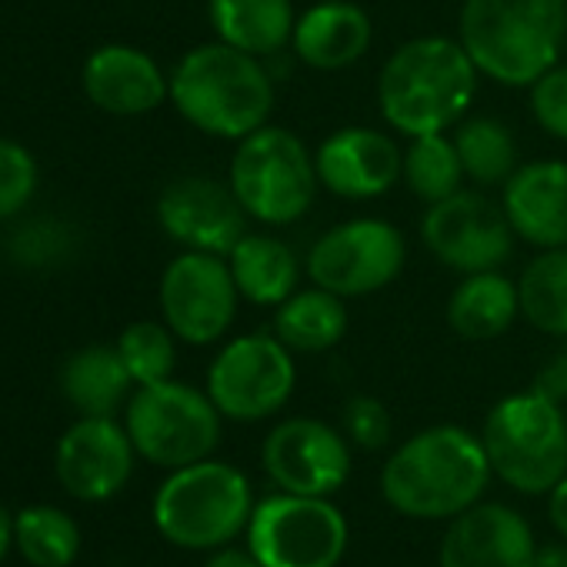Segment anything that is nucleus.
Listing matches in <instances>:
<instances>
[{"label":"nucleus","mask_w":567,"mask_h":567,"mask_svg":"<svg viewBox=\"0 0 567 567\" xmlns=\"http://www.w3.org/2000/svg\"><path fill=\"white\" fill-rule=\"evenodd\" d=\"M477 78L481 71L457 38H414L384 61L378 107L404 137L447 134L467 117L477 97Z\"/></svg>","instance_id":"nucleus-1"},{"label":"nucleus","mask_w":567,"mask_h":567,"mask_svg":"<svg viewBox=\"0 0 567 567\" xmlns=\"http://www.w3.org/2000/svg\"><path fill=\"white\" fill-rule=\"evenodd\" d=\"M457 41L501 87H530L560 61L567 0H464Z\"/></svg>","instance_id":"nucleus-2"},{"label":"nucleus","mask_w":567,"mask_h":567,"mask_svg":"<svg viewBox=\"0 0 567 567\" xmlns=\"http://www.w3.org/2000/svg\"><path fill=\"white\" fill-rule=\"evenodd\" d=\"M277 91L260 58L224 41L187 51L171 74V104L200 134L240 141L270 124Z\"/></svg>","instance_id":"nucleus-3"},{"label":"nucleus","mask_w":567,"mask_h":567,"mask_svg":"<svg viewBox=\"0 0 567 567\" xmlns=\"http://www.w3.org/2000/svg\"><path fill=\"white\" fill-rule=\"evenodd\" d=\"M491 481L484 441L441 424L404 441L384 464L381 491L408 517H457L474 507Z\"/></svg>","instance_id":"nucleus-4"},{"label":"nucleus","mask_w":567,"mask_h":567,"mask_svg":"<svg viewBox=\"0 0 567 567\" xmlns=\"http://www.w3.org/2000/svg\"><path fill=\"white\" fill-rule=\"evenodd\" d=\"M227 184L247 217L267 227L298 224L321 190L315 154L295 131L277 124H264L237 141Z\"/></svg>","instance_id":"nucleus-5"},{"label":"nucleus","mask_w":567,"mask_h":567,"mask_svg":"<svg viewBox=\"0 0 567 567\" xmlns=\"http://www.w3.org/2000/svg\"><path fill=\"white\" fill-rule=\"evenodd\" d=\"M481 441L491 471L520 494H550L567 477V417L534 388L497 401Z\"/></svg>","instance_id":"nucleus-6"},{"label":"nucleus","mask_w":567,"mask_h":567,"mask_svg":"<svg viewBox=\"0 0 567 567\" xmlns=\"http://www.w3.org/2000/svg\"><path fill=\"white\" fill-rule=\"evenodd\" d=\"M250 484L220 461L177 467L154 497V524L177 547H217L250 524Z\"/></svg>","instance_id":"nucleus-7"},{"label":"nucleus","mask_w":567,"mask_h":567,"mask_svg":"<svg viewBox=\"0 0 567 567\" xmlns=\"http://www.w3.org/2000/svg\"><path fill=\"white\" fill-rule=\"evenodd\" d=\"M220 411L210 394L177 381L141 388L127 404V434L134 451L161 467L204 461L220 441Z\"/></svg>","instance_id":"nucleus-8"},{"label":"nucleus","mask_w":567,"mask_h":567,"mask_svg":"<svg viewBox=\"0 0 567 567\" xmlns=\"http://www.w3.org/2000/svg\"><path fill=\"white\" fill-rule=\"evenodd\" d=\"M247 550L264 567H338L348 550V520L324 497L280 491L254 507Z\"/></svg>","instance_id":"nucleus-9"},{"label":"nucleus","mask_w":567,"mask_h":567,"mask_svg":"<svg viewBox=\"0 0 567 567\" xmlns=\"http://www.w3.org/2000/svg\"><path fill=\"white\" fill-rule=\"evenodd\" d=\"M408 264L401 227L381 217H351L324 230L305 260L311 284L338 298H368L384 291Z\"/></svg>","instance_id":"nucleus-10"},{"label":"nucleus","mask_w":567,"mask_h":567,"mask_svg":"<svg viewBox=\"0 0 567 567\" xmlns=\"http://www.w3.org/2000/svg\"><path fill=\"white\" fill-rule=\"evenodd\" d=\"M295 351L274 334H244L224 344L207 371V394L230 421H264L291 401Z\"/></svg>","instance_id":"nucleus-11"},{"label":"nucleus","mask_w":567,"mask_h":567,"mask_svg":"<svg viewBox=\"0 0 567 567\" xmlns=\"http://www.w3.org/2000/svg\"><path fill=\"white\" fill-rule=\"evenodd\" d=\"M424 247L457 274L501 270L514 254V227L497 200L481 190H457L427 204L421 217Z\"/></svg>","instance_id":"nucleus-12"},{"label":"nucleus","mask_w":567,"mask_h":567,"mask_svg":"<svg viewBox=\"0 0 567 567\" xmlns=\"http://www.w3.org/2000/svg\"><path fill=\"white\" fill-rule=\"evenodd\" d=\"M240 291L234 284L230 264L220 254L184 250L161 277V311L164 324L184 344L220 341L237 318Z\"/></svg>","instance_id":"nucleus-13"},{"label":"nucleus","mask_w":567,"mask_h":567,"mask_svg":"<svg viewBox=\"0 0 567 567\" xmlns=\"http://www.w3.org/2000/svg\"><path fill=\"white\" fill-rule=\"evenodd\" d=\"M260 461L280 491L301 497H328L341 491L351 474L348 441L315 417L280 421L264 437Z\"/></svg>","instance_id":"nucleus-14"},{"label":"nucleus","mask_w":567,"mask_h":567,"mask_svg":"<svg viewBox=\"0 0 567 567\" xmlns=\"http://www.w3.org/2000/svg\"><path fill=\"white\" fill-rule=\"evenodd\" d=\"M157 220L171 240L184 250H204L227 257L247 234V210L230 184L214 177H177L157 197Z\"/></svg>","instance_id":"nucleus-15"},{"label":"nucleus","mask_w":567,"mask_h":567,"mask_svg":"<svg viewBox=\"0 0 567 567\" xmlns=\"http://www.w3.org/2000/svg\"><path fill=\"white\" fill-rule=\"evenodd\" d=\"M321 187L341 200H374L404 181L401 144L374 127H341L315 151Z\"/></svg>","instance_id":"nucleus-16"},{"label":"nucleus","mask_w":567,"mask_h":567,"mask_svg":"<svg viewBox=\"0 0 567 567\" xmlns=\"http://www.w3.org/2000/svg\"><path fill=\"white\" fill-rule=\"evenodd\" d=\"M134 467V441L111 417L78 421L58 444V477L81 501L114 497Z\"/></svg>","instance_id":"nucleus-17"},{"label":"nucleus","mask_w":567,"mask_h":567,"mask_svg":"<svg viewBox=\"0 0 567 567\" xmlns=\"http://www.w3.org/2000/svg\"><path fill=\"white\" fill-rule=\"evenodd\" d=\"M534 557L527 520L504 504L461 511L441 540V567H534Z\"/></svg>","instance_id":"nucleus-18"},{"label":"nucleus","mask_w":567,"mask_h":567,"mask_svg":"<svg viewBox=\"0 0 567 567\" xmlns=\"http://www.w3.org/2000/svg\"><path fill=\"white\" fill-rule=\"evenodd\" d=\"M501 207L517 240L534 250L567 247V161L544 157L517 164L501 187Z\"/></svg>","instance_id":"nucleus-19"},{"label":"nucleus","mask_w":567,"mask_h":567,"mask_svg":"<svg viewBox=\"0 0 567 567\" xmlns=\"http://www.w3.org/2000/svg\"><path fill=\"white\" fill-rule=\"evenodd\" d=\"M84 91L91 104L114 117H141L171 101V78L147 51L127 44L97 48L84 64Z\"/></svg>","instance_id":"nucleus-20"},{"label":"nucleus","mask_w":567,"mask_h":567,"mask_svg":"<svg viewBox=\"0 0 567 567\" xmlns=\"http://www.w3.org/2000/svg\"><path fill=\"white\" fill-rule=\"evenodd\" d=\"M374 41V24L364 8L351 0H318L298 14L291 51L311 71H344L354 68Z\"/></svg>","instance_id":"nucleus-21"},{"label":"nucleus","mask_w":567,"mask_h":567,"mask_svg":"<svg viewBox=\"0 0 567 567\" xmlns=\"http://www.w3.org/2000/svg\"><path fill=\"white\" fill-rule=\"evenodd\" d=\"M240 301L257 308H280L295 291H301L305 264L291 244L270 234H244L227 254Z\"/></svg>","instance_id":"nucleus-22"},{"label":"nucleus","mask_w":567,"mask_h":567,"mask_svg":"<svg viewBox=\"0 0 567 567\" xmlns=\"http://www.w3.org/2000/svg\"><path fill=\"white\" fill-rule=\"evenodd\" d=\"M207 21L217 41L264 61L291 48L298 11L295 0H207Z\"/></svg>","instance_id":"nucleus-23"},{"label":"nucleus","mask_w":567,"mask_h":567,"mask_svg":"<svg viewBox=\"0 0 567 567\" xmlns=\"http://www.w3.org/2000/svg\"><path fill=\"white\" fill-rule=\"evenodd\" d=\"M447 324L464 341H494L520 315L517 280L501 270L461 274L457 288L447 298Z\"/></svg>","instance_id":"nucleus-24"},{"label":"nucleus","mask_w":567,"mask_h":567,"mask_svg":"<svg viewBox=\"0 0 567 567\" xmlns=\"http://www.w3.org/2000/svg\"><path fill=\"white\" fill-rule=\"evenodd\" d=\"M274 311V338L295 354H324L338 348L351 324L344 298L318 288V284L308 291H295Z\"/></svg>","instance_id":"nucleus-25"},{"label":"nucleus","mask_w":567,"mask_h":567,"mask_svg":"<svg viewBox=\"0 0 567 567\" xmlns=\"http://www.w3.org/2000/svg\"><path fill=\"white\" fill-rule=\"evenodd\" d=\"M134 378L121 361L117 348L94 344L78 351L64 371H61V388L64 398L84 414V417H111L121 401L127 398Z\"/></svg>","instance_id":"nucleus-26"},{"label":"nucleus","mask_w":567,"mask_h":567,"mask_svg":"<svg viewBox=\"0 0 567 567\" xmlns=\"http://www.w3.org/2000/svg\"><path fill=\"white\" fill-rule=\"evenodd\" d=\"M520 318L550 338H567V247L537 250L517 277Z\"/></svg>","instance_id":"nucleus-27"},{"label":"nucleus","mask_w":567,"mask_h":567,"mask_svg":"<svg viewBox=\"0 0 567 567\" xmlns=\"http://www.w3.org/2000/svg\"><path fill=\"white\" fill-rule=\"evenodd\" d=\"M454 147L467 181L477 187H504L517 171V141L497 117H464L454 127Z\"/></svg>","instance_id":"nucleus-28"},{"label":"nucleus","mask_w":567,"mask_h":567,"mask_svg":"<svg viewBox=\"0 0 567 567\" xmlns=\"http://www.w3.org/2000/svg\"><path fill=\"white\" fill-rule=\"evenodd\" d=\"M464 164L447 134H421L411 137L404 147V184L408 190L424 200L437 204L464 187Z\"/></svg>","instance_id":"nucleus-29"},{"label":"nucleus","mask_w":567,"mask_h":567,"mask_svg":"<svg viewBox=\"0 0 567 567\" xmlns=\"http://www.w3.org/2000/svg\"><path fill=\"white\" fill-rule=\"evenodd\" d=\"M18 547L34 567H68L78 557L81 534L71 514L58 507H28L14 524Z\"/></svg>","instance_id":"nucleus-30"},{"label":"nucleus","mask_w":567,"mask_h":567,"mask_svg":"<svg viewBox=\"0 0 567 567\" xmlns=\"http://www.w3.org/2000/svg\"><path fill=\"white\" fill-rule=\"evenodd\" d=\"M117 351H121V361L131 371L134 384H141V388L171 381L174 364H177L174 331L167 324H154V321H137V324L124 328V334L117 338Z\"/></svg>","instance_id":"nucleus-31"},{"label":"nucleus","mask_w":567,"mask_h":567,"mask_svg":"<svg viewBox=\"0 0 567 567\" xmlns=\"http://www.w3.org/2000/svg\"><path fill=\"white\" fill-rule=\"evenodd\" d=\"M34 187H38L34 157L14 141H0V220L24 210V204L34 197Z\"/></svg>","instance_id":"nucleus-32"},{"label":"nucleus","mask_w":567,"mask_h":567,"mask_svg":"<svg viewBox=\"0 0 567 567\" xmlns=\"http://www.w3.org/2000/svg\"><path fill=\"white\" fill-rule=\"evenodd\" d=\"M530 114L544 134L567 144V64H554L530 87Z\"/></svg>","instance_id":"nucleus-33"},{"label":"nucleus","mask_w":567,"mask_h":567,"mask_svg":"<svg viewBox=\"0 0 567 567\" xmlns=\"http://www.w3.org/2000/svg\"><path fill=\"white\" fill-rule=\"evenodd\" d=\"M344 431L358 447L378 451L391 441V414L378 398L358 394L344 404Z\"/></svg>","instance_id":"nucleus-34"},{"label":"nucleus","mask_w":567,"mask_h":567,"mask_svg":"<svg viewBox=\"0 0 567 567\" xmlns=\"http://www.w3.org/2000/svg\"><path fill=\"white\" fill-rule=\"evenodd\" d=\"M534 391H540L544 398H550V401H567V348L537 374V381H534Z\"/></svg>","instance_id":"nucleus-35"},{"label":"nucleus","mask_w":567,"mask_h":567,"mask_svg":"<svg viewBox=\"0 0 567 567\" xmlns=\"http://www.w3.org/2000/svg\"><path fill=\"white\" fill-rule=\"evenodd\" d=\"M547 511H550V520H554V527H557V530L567 537V477L554 484Z\"/></svg>","instance_id":"nucleus-36"},{"label":"nucleus","mask_w":567,"mask_h":567,"mask_svg":"<svg viewBox=\"0 0 567 567\" xmlns=\"http://www.w3.org/2000/svg\"><path fill=\"white\" fill-rule=\"evenodd\" d=\"M204 567H264V564L254 554H244V550H220Z\"/></svg>","instance_id":"nucleus-37"},{"label":"nucleus","mask_w":567,"mask_h":567,"mask_svg":"<svg viewBox=\"0 0 567 567\" xmlns=\"http://www.w3.org/2000/svg\"><path fill=\"white\" fill-rule=\"evenodd\" d=\"M534 567H567V550L564 547H544V550H537Z\"/></svg>","instance_id":"nucleus-38"},{"label":"nucleus","mask_w":567,"mask_h":567,"mask_svg":"<svg viewBox=\"0 0 567 567\" xmlns=\"http://www.w3.org/2000/svg\"><path fill=\"white\" fill-rule=\"evenodd\" d=\"M11 537H14V520L8 517L4 507H0V560H4V554L11 547Z\"/></svg>","instance_id":"nucleus-39"}]
</instances>
